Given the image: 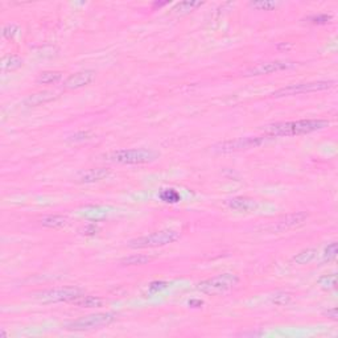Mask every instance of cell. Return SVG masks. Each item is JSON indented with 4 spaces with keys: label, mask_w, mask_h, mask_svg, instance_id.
<instances>
[{
    "label": "cell",
    "mask_w": 338,
    "mask_h": 338,
    "mask_svg": "<svg viewBox=\"0 0 338 338\" xmlns=\"http://www.w3.org/2000/svg\"><path fill=\"white\" fill-rule=\"evenodd\" d=\"M329 120L326 119H302L292 122H280L270 124L265 127V132L270 136H300L306 133L316 132L324 130L329 126Z\"/></svg>",
    "instance_id": "1"
},
{
    "label": "cell",
    "mask_w": 338,
    "mask_h": 338,
    "mask_svg": "<svg viewBox=\"0 0 338 338\" xmlns=\"http://www.w3.org/2000/svg\"><path fill=\"white\" fill-rule=\"evenodd\" d=\"M160 153L148 148H131V150H118L107 155V160L124 165L150 164L159 159Z\"/></svg>",
    "instance_id": "2"
},
{
    "label": "cell",
    "mask_w": 338,
    "mask_h": 338,
    "mask_svg": "<svg viewBox=\"0 0 338 338\" xmlns=\"http://www.w3.org/2000/svg\"><path fill=\"white\" fill-rule=\"evenodd\" d=\"M181 234L174 230H160L155 233L135 238L128 242V247L131 248H153V247H163L180 239Z\"/></svg>",
    "instance_id": "3"
},
{
    "label": "cell",
    "mask_w": 338,
    "mask_h": 338,
    "mask_svg": "<svg viewBox=\"0 0 338 338\" xmlns=\"http://www.w3.org/2000/svg\"><path fill=\"white\" fill-rule=\"evenodd\" d=\"M238 284H239V278L237 275L226 272L198 283L197 289L205 295H221L235 288Z\"/></svg>",
    "instance_id": "4"
},
{
    "label": "cell",
    "mask_w": 338,
    "mask_h": 338,
    "mask_svg": "<svg viewBox=\"0 0 338 338\" xmlns=\"http://www.w3.org/2000/svg\"><path fill=\"white\" fill-rule=\"evenodd\" d=\"M270 135L267 136H247V137H238L233 140H225L213 147V150L218 153H233V152H242L252 148L263 146L264 143L270 140Z\"/></svg>",
    "instance_id": "5"
},
{
    "label": "cell",
    "mask_w": 338,
    "mask_h": 338,
    "mask_svg": "<svg viewBox=\"0 0 338 338\" xmlns=\"http://www.w3.org/2000/svg\"><path fill=\"white\" fill-rule=\"evenodd\" d=\"M116 320V315L114 313H94V315L85 316L78 320L69 321L65 324V329L72 330V332H83V330H92L101 328V326H107L113 324Z\"/></svg>",
    "instance_id": "6"
},
{
    "label": "cell",
    "mask_w": 338,
    "mask_h": 338,
    "mask_svg": "<svg viewBox=\"0 0 338 338\" xmlns=\"http://www.w3.org/2000/svg\"><path fill=\"white\" fill-rule=\"evenodd\" d=\"M336 86V81H315V82H304L289 85L287 87H282L279 90L272 93L275 98H283V96L299 95V94H312V93L325 92L330 90Z\"/></svg>",
    "instance_id": "7"
},
{
    "label": "cell",
    "mask_w": 338,
    "mask_h": 338,
    "mask_svg": "<svg viewBox=\"0 0 338 338\" xmlns=\"http://www.w3.org/2000/svg\"><path fill=\"white\" fill-rule=\"evenodd\" d=\"M83 292L77 287H61L48 289L36 295L38 301L52 304V302H73L81 297Z\"/></svg>",
    "instance_id": "8"
},
{
    "label": "cell",
    "mask_w": 338,
    "mask_h": 338,
    "mask_svg": "<svg viewBox=\"0 0 338 338\" xmlns=\"http://www.w3.org/2000/svg\"><path fill=\"white\" fill-rule=\"evenodd\" d=\"M295 66L291 61H268V62H262L256 66L247 69L244 72L246 77H254V75H267V74L276 73V72H282V70H288Z\"/></svg>",
    "instance_id": "9"
},
{
    "label": "cell",
    "mask_w": 338,
    "mask_h": 338,
    "mask_svg": "<svg viewBox=\"0 0 338 338\" xmlns=\"http://www.w3.org/2000/svg\"><path fill=\"white\" fill-rule=\"evenodd\" d=\"M308 218H309V214L305 213V211L291 213V214H287L284 215V217H282V218L271 227V230H272V231H276V233H284V231H288V230H292V228L302 226V225L305 224Z\"/></svg>",
    "instance_id": "10"
},
{
    "label": "cell",
    "mask_w": 338,
    "mask_h": 338,
    "mask_svg": "<svg viewBox=\"0 0 338 338\" xmlns=\"http://www.w3.org/2000/svg\"><path fill=\"white\" fill-rule=\"evenodd\" d=\"M95 79V72L93 70H82L72 75H69L64 82V87L66 90H77L81 87L90 85Z\"/></svg>",
    "instance_id": "11"
},
{
    "label": "cell",
    "mask_w": 338,
    "mask_h": 338,
    "mask_svg": "<svg viewBox=\"0 0 338 338\" xmlns=\"http://www.w3.org/2000/svg\"><path fill=\"white\" fill-rule=\"evenodd\" d=\"M226 205H227L228 209L235 211H241V213H250V211H254L258 209V202L252 198H248V197H233L226 201Z\"/></svg>",
    "instance_id": "12"
},
{
    "label": "cell",
    "mask_w": 338,
    "mask_h": 338,
    "mask_svg": "<svg viewBox=\"0 0 338 338\" xmlns=\"http://www.w3.org/2000/svg\"><path fill=\"white\" fill-rule=\"evenodd\" d=\"M57 98H58V94L53 90H44V92L36 93V94L28 96L24 101V105L28 106V107H37V106L45 105V103L55 101Z\"/></svg>",
    "instance_id": "13"
},
{
    "label": "cell",
    "mask_w": 338,
    "mask_h": 338,
    "mask_svg": "<svg viewBox=\"0 0 338 338\" xmlns=\"http://www.w3.org/2000/svg\"><path fill=\"white\" fill-rule=\"evenodd\" d=\"M110 176V169L107 168H94V169H89L86 172H83L79 176V183H85V184H93V183H98L101 180H105Z\"/></svg>",
    "instance_id": "14"
},
{
    "label": "cell",
    "mask_w": 338,
    "mask_h": 338,
    "mask_svg": "<svg viewBox=\"0 0 338 338\" xmlns=\"http://www.w3.org/2000/svg\"><path fill=\"white\" fill-rule=\"evenodd\" d=\"M0 66H1V70H3V72H12V70H16V69L23 66V58L18 55L4 56V57L1 58Z\"/></svg>",
    "instance_id": "15"
},
{
    "label": "cell",
    "mask_w": 338,
    "mask_h": 338,
    "mask_svg": "<svg viewBox=\"0 0 338 338\" xmlns=\"http://www.w3.org/2000/svg\"><path fill=\"white\" fill-rule=\"evenodd\" d=\"M205 4V1H196V0H185V1H180L173 7V12L178 15H187L190 14L192 11L196 8H200L201 5Z\"/></svg>",
    "instance_id": "16"
},
{
    "label": "cell",
    "mask_w": 338,
    "mask_h": 338,
    "mask_svg": "<svg viewBox=\"0 0 338 338\" xmlns=\"http://www.w3.org/2000/svg\"><path fill=\"white\" fill-rule=\"evenodd\" d=\"M62 79V73L61 72H53V70H48V72H42L38 77H37L36 82L38 85H55Z\"/></svg>",
    "instance_id": "17"
},
{
    "label": "cell",
    "mask_w": 338,
    "mask_h": 338,
    "mask_svg": "<svg viewBox=\"0 0 338 338\" xmlns=\"http://www.w3.org/2000/svg\"><path fill=\"white\" fill-rule=\"evenodd\" d=\"M316 256H317V250L316 248H305L302 250L299 254L293 256L292 261L296 263V264L304 265V264H309L312 262L315 261Z\"/></svg>",
    "instance_id": "18"
},
{
    "label": "cell",
    "mask_w": 338,
    "mask_h": 338,
    "mask_svg": "<svg viewBox=\"0 0 338 338\" xmlns=\"http://www.w3.org/2000/svg\"><path fill=\"white\" fill-rule=\"evenodd\" d=\"M41 225L49 228H61L68 225V220L62 215H46L41 220Z\"/></svg>",
    "instance_id": "19"
},
{
    "label": "cell",
    "mask_w": 338,
    "mask_h": 338,
    "mask_svg": "<svg viewBox=\"0 0 338 338\" xmlns=\"http://www.w3.org/2000/svg\"><path fill=\"white\" fill-rule=\"evenodd\" d=\"M152 261H153L152 256L143 255V254H135V255L123 258V259L120 261V263L123 265H144L148 264V263Z\"/></svg>",
    "instance_id": "20"
},
{
    "label": "cell",
    "mask_w": 338,
    "mask_h": 338,
    "mask_svg": "<svg viewBox=\"0 0 338 338\" xmlns=\"http://www.w3.org/2000/svg\"><path fill=\"white\" fill-rule=\"evenodd\" d=\"M73 304L82 306V308H99V306H102L103 301H102V299L96 296H85V295H82L81 297H78L75 301H73Z\"/></svg>",
    "instance_id": "21"
},
{
    "label": "cell",
    "mask_w": 338,
    "mask_h": 338,
    "mask_svg": "<svg viewBox=\"0 0 338 338\" xmlns=\"http://www.w3.org/2000/svg\"><path fill=\"white\" fill-rule=\"evenodd\" d=\"M159 198L163 202H167V204H177V202L181 201L180 193L176 189H173V188L161 189L160 193H159Z\"/></svg>",
    "instance_id": "22"
},
{
    "label": "cell",
    "mask_w": 338,
    "mask_h": 338,
    "mask_svg": "<svg viewBox=\"0 0 338 338\" xmlns=\"http://www.w3.org/2000/svg\"><path fill=\"white\" fill-rule=\"evenodd\" d=\"M86 218H90V220H99V218H103L107 214V209L103 207V206H87L83 209L82 213Z\"/></svg>",
    "instance_id": "23"
},
{
    "label": "cell",
    "mask_w": 338,
    "mask_h": 338,
    "mask_svg": "<svg viewBox=\"0 0 338 338\" xmlns=\"http://www.w3.org/2000/svg\"><path fill=\"white\" fill-rule=\"evenodd\" d=\"M336 280H337L336 274H330L325 275V276H321L317 283H319V285H320L322 289H325V291H332V289L336 288Z\"/></svg>",
    "instance_id": "24"
},
{
    "label": "cell",
    "mask_w": 338,
    "mask_h": 338,
    "mask_svg": "<svg viewBox=\"0 0 338 338\" xmlns=\"http://www.w3.org/2000/svg\"><path fill=\"white\" fill-rule=\"evenodd\" d=\"M278 5H279L278 1H271V0H261V1H251L250 3V7L259 9V11H272Z\"/></svg>",
    "instance_id": "25"
},
{
    "label": "cell",
    "mask_w": 338,
    "mask_h": 338,
    "mask_svg": "<svg viewBox=\"0 0 338 338\" xmlns=\"http://www.w3.org/2000/svg\"><path fill=\"white\" fill-rule=\"evenodd\" d=\"M291 299H292V296H291L289 293L278 292V293H275L274 296L271 297V301L274 302L275 305L283 306V305H287V304H289Z\"/></svg>",
    "instance_id": "26"
},
{
    "label": "cell",
    "mask_w": 338,
    "mask_h": 338,
    "mask_svg": "<svg viewBox=\"0 0 338 338\" xmlns=\"http://www.w3.org/2000/svg\"><path fill=\"white\" fill-rule=\"evenodd\" d=\"M20 32V28L18 27V25H15V24H7V25H4L3 27V32H1V35H3V37H4L5 40H14L15 36L18 35V33Z\"/></svg>",
    "instance_id": "27"
},
{
    "label": "cell",
    "mask_w": 338,
    "mask_h": 338,
    "mask_svg": "<svg viewBox=\"0 0 338 338\" xmlns=\"http://www.w3.org/2000/svg\"><path fill=\"white\" fill-rule=\"evenodd\" d=\"M337 242H332L329 243L328 246H326V248H325L324 251V261L325 262H332V261H336V258H337Z\"/></svg>",
    "instance_id": "28"
},
{
    "label": "cell",
    "mask_w": 338,
    "mask_h": 338,
    "mask_svg": "<svg viewBox=\"0 0 338 338\" xmlns=\"http://www.w3.org/2000/svg\"><path fill=\"white\" fill-rule=\"evenodd\" d=\"M332 16L330 15H326V14H321V15H315V16H312V18H309L308 20H309V23L315 24V25H324V24H328L332 21Z\"/></svg>",
    "instance_id": "29"
},
{
    "label": "cell",
    "mask_w": 338,
    "mask_h": 338,
    "mask_svg": "<svg viewBox=\"0 0 338 338\" xmlns=\"http://www.w3.org/2000/svg\"><path fill=\"white\" fill-rule=\"evenodd\" d=\"M168 285L169 284L167 283V282H152V283L150 284L148 289H150V292L151 293H157L161 292L165 288H168Z\"/></svg>",
    "instance_id": "30"
},
{
    "label": "cell",
    "mask_w": 338,
    "mask_h": 338,
    "mask_svg": "<svg viewBox=\"0 0 338 338\" xmlns=\"http://www.w3.org/2000/svg\"><path fill=\"white\" fill-rule=\"evenodd\" d=\"M89 136H90V135H89V132H83V131H81V132L74 133L73 136L69 137V140H70V142H74V143L85 142V140H87V139H90Z\"/></svg>",
    "instance_id": "31"
},
{
    "label": "cell",
    "mask_w": 338,
    "mask_h": 338,
    "mask_svg": "<svg viewBox=\"0 0 338 338\" xmlns=\"http://www.w3.org/2000/svg\"><path fill=\"white\" fill-rule=\"evenodd\" d=\"M98 226H96L95 224H92V225H87L86 227L83 228V234L85 235H95L96 233H98Z\"/></svg>",
    "instance_id": "32"
},
{
    "label": "cell",
    "mask_w": 338,
    "mask_h": 338,
    "mask_svg": "<svg viewBox=\"0 0 338 338\" xmlns=\"http://www.w3.org/2000/svg\"><path fill=\"white\" fill-rule=\"evenodd\" d=\"M188 305L190 306V308H202V305H204V301H202V300H200V299H192V300H189Z\"/></svg>",
    "instance_id": "33"
},
{
    "label": "cell",
    "mask_w": 338,
    "mask_h": 338,
    "mask_svg": "<svg viewBox=\"0 0 338 338\" xmlns=\"http://www.w3.org/2000/svg\"><path fill=\"white\" fill-rule=\"evenodd\" d=\"M325 315L328 316V317H330L332 320H337V317H338V315H337V308L336 306H333V308H330V309H328V311L325 312Z\"/></svg>",
    "instance_id": "34"
},
{
    "label": "cell",
    "mask_w": 338,
    "mask_h": 338,
    "mask_svg": "<svg viewBox=\"0 0 338 338\" xmlns=\"http://www.w3.org/2000/svg\"><path fill=\"white\" fill-rule=\"evenodd\" d=\"M168 4V1H164V3H159V1H156L155 4H153V7H163V5H167Z\"/></svg>",
    "instance_id": "35"
}]
</instances>
